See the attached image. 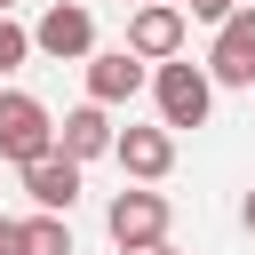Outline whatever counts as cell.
Listing matches in <instances>:
<instances>
[{"mask_svg": "<svg viewBox=\"0 0 255 255\" xmlns=\"http://www.w3.org/2000/svg\"><path fill=\"white\" fill-rule=\"evenodd\" d=\"M143 255H175V247H143Z\"/></svg>", "mask_w": 255, "mask_h": 255, "instance_id": "16", "label": "cell"}, {"mask_svg": "<svg viewBox=\"0 0 255 255\" xmlns=\"http://www.w3.org/2000/svg\"><path fill=\"white\" fill-rule=\"evenodd\" d=\"M24 56H32V32H24L16 16H0V72H16Z\"/></svg>", "mask_w": 255, "mask_h": 255, "instance_id": "12", "label": "cell"}, {"mask_svg": "<svg viewBox=\"0 0 255 255\" xmlns=\"http://www.w3.org/2000/svg\"><path fill=\"white\" fill-rule=\"evenodd\" d=\"M128 8H151V0H128Z\"/></svg>", "mask_w": 255, "mask_h": 255, "instance_id": "17", "label": "cell"}, {"mask_svg": "<svg viewBox=\"0 0 255 255\" xmlns=\"http://www.w3.org/2000/svg\"><path fill=\"white\" fill-rule=\"evenodd\" d=\"M32 56H56V64H88L96 56V16L80 0H56L40 24H32Z\"/></svg>", "mask_w": 255, "mask_h": 255, "instance_id": "5", "label": "cell"}, {"mask_svg": "<svg viewBox=\"0 0 255 255\" xmlns=\"http://www.w3.org/2000/svg\"><path fill=\"white\" fill-rule=\"evenodd\" d=\"M183 16H191V24H231L239 8H231V0H183Z\"/></svg>", "mask_w": 255, "mask_h": 255, "instance_id": "13", "label": "cell"}, {"mask_svg": "<svg viewBox=\"0 0 255 255\" xmlns=\"http://www.w3.org/2000/svg\"><path fill=\"white\" fill-rule=\"evenodd\" d=\"M0 255H16V215H0Z\"/></svg>", "mask_w": 255, "mask_h": 255, "instance_id": "15", "label": "cell"}, {"mask_svg": "<svg viewBox=\"0 0 255 255\" xmlns=\"http://www.w3.org/2000/svg\"><path fill=\"white\" fill-rule=\"evenodd\" d=\"M48 151H56L48 104L24 96V88H0V159H8V167H32V159H48Z\"/></svg>", "mask_w": 255, "mask_h": 255, "instance_id": "3", "label": "cell"}, {"mask_svg": "<svg viewBox=\"0 0 255 255\" xmlns=\"http://www.w3.org/2000/svg\"><path fill=\"white\" fill-rule=\"evenodd\" d=\"M239 223H247V239H255V183H247V199H239Z\"/></svg>", "mask_w": 255, "mask_h": 255, "instance_id": "14", "label": "cell"}, {"mask_svg": "<svg viewBox=\"0 0 255 255\" xmlns=\"http://www.w3.org/2000/svg\"><path fill=\"white\" fill-rule=\"evenodd\" d=\"M151 104H159V128L175 135V128H207V112H215V80H207V64H151Z\"/></svg>", "mask_w": 255, "mask_h": 255, "instance_id": "2", "label": "cell"}, {"mask_svg": "<svg viewBox=\"0 0 255 255\" xmlns=\"http://www.w3.org/2000/svg\"><path fill=\"white\" fill-rule=\"evenodd\" d=\"M175 8H183V0H175Z\"/></svg>", "mask_w": 255, "mask_h": 255, "instance_id": "20", "label": "cell"}, {"mask_svg": "<svg viewBox=\"0 0 255 255\" xmlns=\"http://www.w3.org/2000/svg\"><path fill=\"white\" fill-rule=\"evenodd\" d=\"M112 143H120V128H112V112H104V104H72V112H64V128H56V151H64V159H80V167H88V159H104Z\"/></svg>", "mask_w": 255, "mask_h": 255, "instance_id": "9", "label": "cell"}, {"mask_svg": "<svg viewBox=\"0 0 255 255\" xmlns=\"http://www.w3.org/2000/svg\"><path fill=\"white\" fill-rule=\"evenodd\" d=\"M24 199H32L40 215H72V199H80V159H64V151L32 159V167H24Z\"/></svg>", "mask_w": 255, "mask_h": 255, "instance_id": "10", "label": "cell"}, {"mask_svg": "<svg viewBox=\"0 0 255 255\" xmlns=\"http://www.w3.org/2000/svg\"><path fill=\"white\" fill-rule=\"evenodd\" d=\"M167 223H175V207H167V191H151V183H128V191H112V207H104V231H112L120 255L167 247Z\"/></svg>", "mask_w": 255, "mask_h": 255, "instance_id": "1", "label": "cell"}, {"mask_svg": "<svg viewBox=\"0 0 255 255\" xmlns=\"http://www.w3.org/2000/svg\"><path fill=\"white\" fill-rule=\"evenodd\" d=\"M207 80L255 96V8H239L231 24H215V40H207Z\"/></svg>", "mask_w": 255, "mask_h": 255, "instance_id": "6", "label": "cell"}, {"mask_svg": "<svg viewBox=\"0 0 255 255\" xmlns=\"http://www.w3.org/2000/svg\"><path fill=\"white\" fill-rule=\"evenodd\" d=\"M16 255H72V223L64 215H16Z\"/></svg>", "mask_w": 255, "mask_h": 255, "instance_id": "11", "label": "cell"}, {"mask_svg": "<svg viewBox=\"0 0 255 255\" xmlns=\"http://www.w3.org/2000/svg\"><path fill=\"white\" fill-rule=\"evenodd\" d=\"M80 72H88V104H104V112L151 88V64H143V56H128V48H96Z\"/></svg>", "mask_w": 255, "mask_h": 255, "instance_id": "7", "label": "cell"}, {"mask_svg": "<svg viewBox=\"0 0 255 255\" xmlns=\"http://www.w3.org/2000/svg\"><path fill=\"white\" fill-rule=\"evenodd\" d=\"M112 159L128 167V183H167V167H175V135H167V128H120Z\"/></svg>", "mask_w": 255, "mask_h": 255, "instance_id": "8", "label": "cell"}, {"mask_svg": "<svg viewBox=\"0 0 255 255\" xmlns=\"http://www.w3.org/2000/svg\"><path fill=\"white\" fill-rule=\"evenodd\" d=\"M0 16H8V0H0Z\"/></svg>", "mask_w": 255, "mask_h": 255, "instance_id": "19", "label": "cell"}, {"mask_svg": "<svg viewBox=\"0 0 255 255\" xmlns=\"http://www.w3.org/2000/svg\"><path fill=\"white\" fill-rule=\"evenodd\" d=\"M231 8H255V0H231Z\"/></svg>", "mask_w": 255, "mask_h": 255, "instance_id": "18", "label": "cell"}, {"mask_svg": "<svg viewBox=\"0 0 255 255\" xmlns=\"http://www.w3.org/2000/svg\"><path fill=\"white\" fill-rule=\"evenodd\" d=\"M183 40H191V16H183L175 0L128 8V56H143V64H175V56H183Z\"/></svg>", "mask_w": 255, "mask_h": 255, "instance_id": "4", "label": "cell"}]
</instances>
